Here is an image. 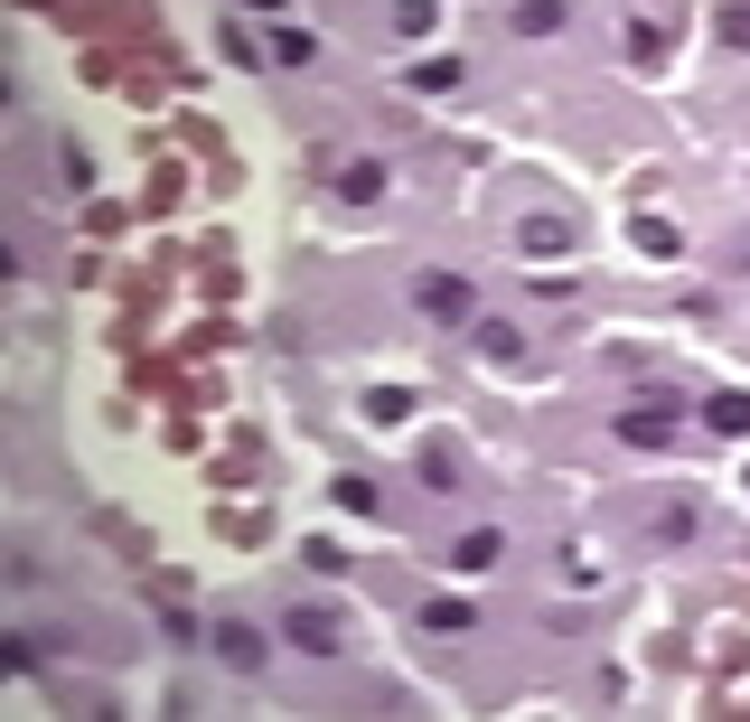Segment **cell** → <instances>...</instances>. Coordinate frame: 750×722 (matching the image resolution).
Returning a JSON list of instances; mask_svg holds the SVG:
<instances>
[{
    "label": "cell",
    "mask_w": 750,
    "mask_h": 722,
    "mask_svg": "<svg viewBox=\"0 0 750 722\" xmlns=\"http://www.w3.org/2000/svg\"><path fill=\"white\" fill-rule=\"evenodd\" d=\"M422 310H432V320H469V281L432 273V281H422Z\"/></svg>",
    "instance_id": "6da1fadb"
},
{
    "label": "cell",
    "mask_w": 750,
    "mask_h": 722,
    "mask_svg": "<svg viewBox=\"0 0 750 722\" xmlns=\"http://www.w3.org/2000/svg\"><path fill=\"white\" fill-rule=\"evenodd\" d=\"M713 432H750V395H713Z\"/></svg>",
    "instance_id": "3957f363"
},
{
    "label": "cell",
    "mask_w": 750,
    "mask_h": 722,
    "mask_svg": "<svg viewBox=\"0 0 750 722\" xmlns=\"http://www.w3.org/2000/svg\"><path fill=\"white\" fill-rule=\"evenodd\" d=\"M291 638H301V648H338V619H328V610H291Z\"/></svg>",
    "instance_id": "7a4b0ae2"
}]
</instances>
